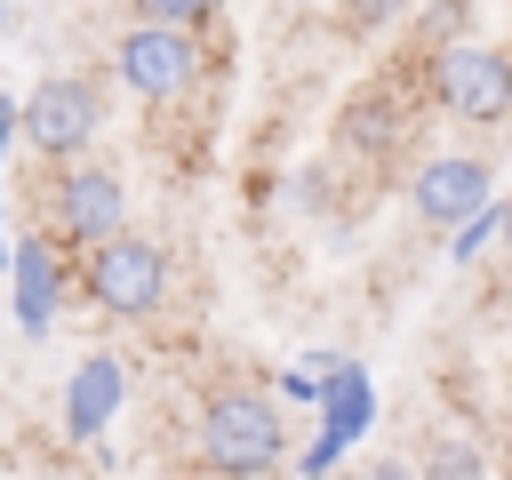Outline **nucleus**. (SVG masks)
Wrapping results in <instances>:
<instances>
[{"mask_svg": "<svg viewBox=\"0 0 512 480\" xmlns=\"http://www.w3.org/2000/svg\"><path fill=\"white\" fill-rule=\"evenodd\" d=\"M200 456L216 472H280L288 464V400L264 384H224L200 408Z\"/></svg>", "mask_w": 512, "mask_h": 480, "instance_id": "obj_1", "label": "nucleus"}, {"mask_svg": "<svg viewBox=\"0 0 512 480\" xmlns=\"http://www.w3.org/2000/svg\"><path fill=\"white\" fill-rule=\"evenodd\" d=\"M80 288L96 296V312H112V320H152L160 304H168V256L144 240V232H112V240H96L88 248V264H80Z\"/></svg>", "mask_w": 512, "mask_h": 480, "instance_id": "obj_2", "label": "nucleus"}, {"mask_svg": "<svg viewBox=\"0 0 512 480\" xmlns=\"http://www.w3.org/2000/svg\"><path fill=\"white\" fill-rule=\"evenodd\" d=\"M104 128V88L88 72H48L24 104H16V136L40 152V160H80Z\"/></svg>", "mask_w": 512, "mask_h": 480, "instance_id": "obj_3", "label": "nucleus"}, {"mask_svg": "<svg viewBox=\"0 0 512 480\" xmlns=\"http://www.w3.org/2000/svg\"><path fill=\"white\" fill-rule=\"evenodd\" d=\"M112 72L128 80V96L176 104V96H192V80H200V32H192V24H152V16H136V24L112 40Z\"/></svg>", "mask_w": 512, "mask_h": 480, "instance_id": "obj_4", "label": "nucleus"}, {"mask_svg": "<svg viewBox=\"0 0 512 480\" xmlns=\"http://www.w3.org/2000/svg\"><path fill=\"white\" fill-rule=\"evenodd\" d=\"M432 96L456 120H504L512 112V56L496 40H456L432 56Z\"/></svg>", "mask_w": 512, "mask_h": 480, "instance_id": "obj_5", "label": "nucleus"}, {"mask_svg": "<svg viewBox=\"0 0 512 480\" xmlns=\"http://www.w3.org/2000/svg\"><path fill=\"white\" fill-rule=\"evenodd\" d=\"M128 224V184L112 168H56L48 184V232H64V248H96Z\"/></svg>", "mask_w": 512, "mask_h": 480, "instance_id": "obj_6", "label": "nucleus"}, {"mask_svg": "<svg viewBox=\"0 0 512 480\" xmlns=\"http://www.w3.org/2000/svg\"><path fill=\"white\" fill-rule=\"evenodd\" d=\"M8 288H16V328L24 336H48L56 312H64V288H72L64 240L56 232H16L8 240Z\"/></svg>", "mask_w": 512, "mask_h": 480, "instance_id": "obj_7", "label": "nucleus"}, {"mask_svg": "<svg viewBox=\"0 0 512 480\" xmlns=\"http://www.w3.org/2000/svg\"><path fill=\"white\" fill-rule=\"evenodd\" d=\"M480 200H496V176H488V160H472V152H432V160L408 176V208H416L424 232L464 224Z\"/></svg>", "mask_w": 512, "mask_h": 480, "instance_id": "obj_8", "label": "nucleus"}, {"mask_svg": "<svg viewBox=\"0 0 512 480\" xmlns=\"http://www.w3.org/2000/svg\"><path fill=\"white\" fill-rule=\"evenodd\" d=\"M128 400V368L112 352H88L72 376H64V440H96Z\"/></svg>", "mask_w": 512, "mask_h": 480, "instance_id": "obj_9", "label": "nucleus"}, {"mask_svg": "<svg viewBox=\"0 0 512 480\" xmlns=\"http://www.w3.org/2000/svg\"><path fill=\"white\" fill-rule=\"evenodd\" d=\"M368 424H376V384H368V368H360V360H328V376H320V432H336V440L352 448Z\"/></svg>", "mask_w": 512, "mask_h": 480, "instance_id": "obj_10", "label": "nucleus"}, {"mask_svg": "<svg viewBox=\"0 0 512 480\" xmlns=\"http://www.w3.org/2000/svg\"><path fill=\"white\" fill-rule=\"evenodd\" d=\"M496 232H504V200H480L464 224H448V264H472V256H480Z\"/></svg>", "mask_w": 512, "mask_h": 480, "instance_id": "obj_11", "label": "nucleus"}, {"mask_svg": "<svg viewBox=\"0 0 512 480\" xmlns=\"http://www.w3.org/2000/svg\"><path fill=\"white\" fill-rule=\"evenodd\" d=\"M136 16H152V24H192V32H208L216 24V0H128Z\"/></svg>", "mask_w": 512, "mask_h": 480, "instance_id": "obj_12", "label": "nucleus"}, {"mask_svg": "<svg viewBox=\"0 0 512 480\" xmlns=\"http://www.w3.org/2000/svg\"><path fill=\"white\" fill-rule=\"evenodd\" d=\"M424 472H432V480H472V472H488V456H480V448H464V440H448V448H432V456H424Z\"/></svg>", "mask_w": 512, "mask_h": 480, "instance_id": "obj_13", "label": "nucleus"}, {"mask_svg": "<svg viewBox=\"0 0 512 480\" xmlns=\"http://www.w3.org/2000/svg\"><path fill=\"white\" fill-rule=\"evenodd\" d=\"M328 360H336V352H320V368H280V384H272V392H280V400H312V408H320V376H328Z\"/></svg>", "mask_w": 512, "mask_h": 480, "instance_id": "obj_14", "label": "nucleus"}, {"mask_svg": "<svg viewBox=\"0 0 512 480\" xmlns=\"http://www.w3.org/2000/svg\"><path fill=\"white\" fill-rule=\"evenodd\" d=\"M336 464H344V440H336V432H312V448L296 456V472H312V480H320V472H336Z\"/></svg>", "mask_w": 512, "mask_h": 480, "instance_id": "obj_15", "label": "nucleus"}, {"mask_svg": "<svg viewBox=\"0 0 512 480\" xmlns=\"http://www.w3.org/2000/svg\"><path fill=\"white\" fill-rule=\"evenodd\" d=\"M400 8H408V0H344V24H352V32H376V24H392Z\"/></svg>", "mask_w": 512, "mask_h": 480, "instance_id": "obj_16", "label": "nucleus"}, {"mask_svg": "<svg viewBox=\"0 0 512 480\" xmlns=\"http://www.w3.org/2000/svg\"><path fill=\"white\" fill-rule=\"evenodd\" d=\"M296 200L304 208H328V176H296Z\"/></svg>", "mask_w": 512, "mask_h": 480, "instance_id": "obj_17", "label": "nucleus"}, {"mask_svg": "<svg viewBox=\"0 0 512 480\" xmlns=\"http://www.w3.org/2000/svg\"><path fill=\"white\" fill-rule=\"evenodd\" d=\"M8 144H16V104L0 96V168H8Z\"/></svg>", "mask_w": 512, "mask_h": 480, "instance_id": "obj_18", "label": "nucleus"}, {"mask_svg": "<svg viewBox=\"0 0 512 480\" xmlns=\"http://www.w3.org/2000/svg\"><path fill=\"white\" fill-rule=\"evenodd\" d=\"M8 32H16V0H0V40H8Z\"/></svg>", "mask_w": 512, "mask_h": 480, "instance_id": "obj_19", "label": "nucleus"}, {"mask_svg": "<svg viewBox=\"0 0 512 480\" xmlns=\"http://www.w3.org/2000/svg\"><path fill=\"white\" fill-rule=\"evenodd\" d=\"M496 240H504V248H512V200H504V232H496Z\"/></svg>", "mask_w": 512, "mask_h": 480, "instance_id": "obj_20", "label": "nucleus"}, {"mask_svg": "<svg viewBox=\"0 0 512 480\" xmlns=\"http://www.w3.org/2000/svg\"><path fill=\"white\" fill-rule=\"evenodd\" d=\"M0 264H8V224H0Z\"/></svg>", "mask_w": 512, "mask_h": 480, "instance_id": "obj_21", "label": "nucleus"}, {"mask_svg": "<svg viewBox=\"0 0 512 480\" xmlns=\"http://www.w3.org/2000/svg\"><path fill=\"white\" fill-rule=\"evenodd\" d=\"M504 344H512V336H504Z\"/></svg>", "mask_w": 512, "mask_h": 480, "instance_id": "obj_22", "label": "nucleus"}]
</instances>
